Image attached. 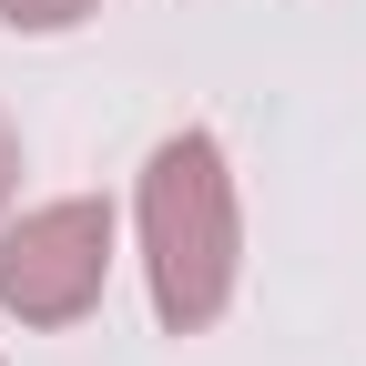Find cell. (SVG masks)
I'll return each instance as SVG.
<instances>
[{"label":"cell","instance_id":"1","mask_svg":"<svg viewBox=\"0 0 366 366\" xmlns=\"http://www.w3.org/2000/svg\"><path fill=\"white\" fill-rule=\"evenodd\" d=\"M143 274H153L163 336H204L234 305L244 214H234V173H224L214 132H163L143 163Z\"/></svg>","mask_w":366,"mask_h":366},{"label":"cell","instance_id":"2","mask_svg":"<svg viewBox=\"0 0 366 366\" xmlns=\"http://www.w3.org/2000/svg\"><path fill=\"white\" fill-rule=\"evenodd\" d=\"M112 274V204L102 194H61L0 224V305L21 326H81L102 305Z\"/></svg>","mask_w":366,"mask_h":366},{"label":"cell","instance_id":"3","mask_svg":"<svg viewBox=\"0 0 366 366\" xmlns=\"http://www.w3.org/2000/svg\"><path fill=\"white\" fill-rule=\"evenodd\" d=\"M102 0H0V21L11 31H71V21H92Z\"/></svg>","mask_w":366,"mask_h":366},{"label":"cell","instance_id":"4","mask_svg":"<svg viewBox=\"0 0 366 366\" xmlns=\"http://www.w3.org/2000/svg\"><path fill=\"white\" fill-rule=\"evenodd\" d=\"M11 183H21V143H11V122H0V204H11Z\"/></svg>","mask_w":366,"mask_h":366}]
</instances>
